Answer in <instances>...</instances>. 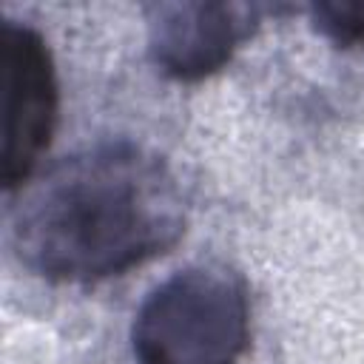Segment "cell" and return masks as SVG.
I'll list each match as a JSON object with an SVG mask.
<instances>
[{
    "label": "cell",
    "instance_id": "obj_4",
    "mask_svg": "<svg viewBox=\"0 0 364 364\" xmlns=\"http://www.w3.org/2000/svg\"><path fill=\"white\" fill-rule=\"evenodd\" d=\"M267 6L247 3H156L148 6V54L154 65L182 82L202 80L253 37Z\"/></svg>",
    "mask_w": 364,
    "mask_h": 364
},
{
    "label": "cell",
    "instance_id": "obj_5",
    "mask_svg": "<svg viewBox=\"0 0 364 364\" xmlns=\"http://www.w3.org/2000/svg\"><path fill=\"white\" fill-rule=\"evenodd\" d=\"M310 20L336 46H364V3H316L310 6Z\"/></svg>",
    "mask_w": 364,
    "mask_h": 364
},
{
    "label": "cell",
    "instance_id": "obj_1",
    "mask_svg": "<svg viewBox=\"0 0 364 364\" xmlns=\"http://www.w3.org/2000/svg\"><path fill=\"white\" fill-rule=\"evenodd\" d=\"M185 233V199L168 162L105 139L23 185L9 242L17 262L57 284H94L162 256Z\"/></svg>",
    "mask_w": 364,
    "mask_h": 364
},
{
    "label": "cell",
    "instance_id": "obj_2",
    "mask_svg": "<svg viewBox=\"0 0 364 364\" xmlns=\"http://www.w3.org/2000/svg\"><path fill=\"white\" fill-rule=\"evenodd\" d=\"M250 341L245 282L225 267H185L159 282L131 327L134 364H242Z\"/></svg>",
    "mask_w": 364,
    "mask_h": 364
},
{
    "label": "cell",
    "instance_id": "obj_3",
    "mask_svg": "<svg viewBox=\"0 0 364 364\" xmlns=\"http://www.w3.org/2000/svg\"><path fill=\"white\" fill-rule=\"evenodd\" d=\"M60 85L51 51L37 28L0 23V179L6 191L28 185L57 128Z\"/></svg>",
    "mask_w": 364,
    "mask_h": 364
}]
</instances>
